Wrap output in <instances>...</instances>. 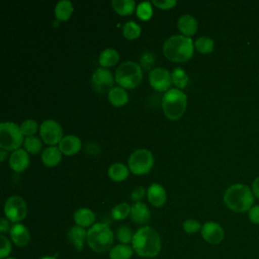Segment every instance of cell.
I'll return each instance as SVG.
<instances>
[{"label":"cell","mask_w":259,"mask_h":259,"mask_svg":"<svg viewBox=\"0 0 259 259\" xmlns=\"http://www.w3.org/2000/svg\"><path fill=\"white\" fill-rule=\"evenodd\" d=\"M132 247L141 257H156L161 251L160 235L155 229L149 226L142 227L134 234Z\"/></svg>","instance_id":"cell-1"},{"label":"cell","mask_w":259,"mask_h":259,"mask_svg":"<svg viewBox=\"0 0 259 259\" xmlns=\"http://www.w3.org/2000/svg\"><path fill=\"white\" fill-rule=\"evenodd\" d=\"M254 195L250 187L242 183L229 186L224 193V202L235 212H246L253 206Z\"/></svg>","instance_id":"cell-2"},{"label":"cell","mask_w":259,"mask_h":259,"mask_svg":"<svg viewBox=\"0 0 259 259\" xmlns=\"http://www.w3.org/2000/svg\"><path fill=\"white\" fill-rule=\"evenodd\" d=\"M164 56L173 62H185L192 57L193 41L183 34L168 37L163 45Z\"/></svg>","instance_id":"cell-3"},{"label":"cell","mask_w":259,"mask_h":259,"mask_svg":"<svg viewBox=\"0 0 259 259\" xmlns=\"http://www.w3.org/2000/svg\"><path fill=\"white\" fill-rule=\"evenodd\" d=\"M87 244L96 253L110 251L113 244V232L107 224L95 223L87 231Z\"/></svg>","instance_id":"cell-4"},{"label":"cell","mask_w":259,"mask_h":259,"mask_svg":"<svg viewBox=\"0 0 259 259\" xmlns=\"http://www.w3.org/2000/svg\"><path fill=\"white\" fill-rule=\"evenodd\" d=\"M187 105V97L178 88H172L165 92L162 99V108L165 115L172 120L180 118Z\"/></svg>","instance_id":"cell-5"},{"label":"cell","mask_w":259,"mask_h":259,"mask_svg":"<svg viewBox=\"0 0 259 259\" xmlns=\"http://www.w3.org/2000/svg\"><path fill=\"white\" fill-rule=\"evenodd\" d=\"M143 78V72L140 65L133 61L121 63L115 71V81L122 88L133 89L137 87Z\"/></svg>","instance_id":"cell-6"},{"label":"cell","mask_w":259,"mask_h":259,"mask_svg":"<svg viewBox=\"0 0 259 259\" xmlns=\"http://www.w3.org/2000/svg\"><path fill=\"white\" fill-rule=\"evenodd\" d=\"M20 126L12 121H3L0 124V148L6 151L17 150L23 143Z\"/></svg>","instance_id":"cell-7"},{"label":"cell","mask_w":259,"mask_h":259,"mask_svg":"<svg viewBox=\"0 0 259 259\" xmlns=\"http://www.w3.org/2000/svg\"><path fill=\"white\" fill-rule=\"evenodd\" d=\"M128 169L138 175L148 173L154 165L153 154L147 149H138L128 157Z\"/></svg>","instance_id":"cell-8"},{"label":"cell","mask_w":259,"mask_h":259,"mask_svg":"<svg viewBox=\"0 0 259 259\" xmlns=\"http://www.w3.org/2000/svg\"><path fill=\"white\" fill-rule=\"evenodd\" d=\"M4 212L7 220L12 223L16 224L22 221L27 213V205L25 200L18 195L8 197L4 204Z\"/></svg>","instance_id":"cell-9"},{"label":"cell","mask_w":259,"mask_h":259,"mask_svg":"<svg viewBox=\"0 0 259 259\" xmlns=\"http://www.w3.org/2000/svg\"><path fill=\"white\" fill-rule=\"evenodd\" d=\"M39 134L42 141L48 145H56L63 139V130L59 122L54 119H46L40 123Z\"/></svg>","instance_id":"cell-10"},{"label":"cell","mask_w":259,"mask_h":259,"mask_svg":"<svg viewBox=\"0 0 259 259\" xmlns=\"http://www.w3.org/2000/svg\"><path fill=\"white\" fill-rule=\"evenodd\" d=\"M91 83L94 91L98 93L109 92L113 85V76L108 69L100 67L94 71Z\"/></svg>","instance_id":"cell-11"},{"label":"cell","mask_w":259,"mask_h":259,"mask_svg":"<svg viewBox=\"0 0 259 259\" xmlns=\"http://www.w3.org/2000/svg\"><path fill=\"white\" fill-rule=\"evenodd\" d=\"M149 82L157 91H168L172 83L171 74L165 68H154L149 73Z\"/></svg>","instance_id":"cell-12"},{"label":"cell","mask_w":259,"mask_h":259,"mask_svg":"<svg viewBox=\"0 0 259 259\" xmlns=\"http://www.w3.org/2000/svg\"><path fill=\"white\" fill-rule=\"evenodd\" d=\"M202 238L209 244L218 245L225 237V232L222 226L215 222H206L202 225L200 230Z\"/></svg>","instance_id":"cell-13"},{"label":"cell","mask_w":259,"mask_h":259,"mask_svg":"<svg viewBox=\"0 0 259 259\" xmlns=\"http://www.w3.org/2000/svg\"><path fill=\"white\" fill-rule=\"evenodd\" d=\"M9 234L12 242L18 247H25L29 243L30 234L27 228L22 224H14L11 227Z\"/></svg>","instance_id":"cell-14"},{"label":"cell","mask_w":259,"mask_h":259,"mask_svg":"<svg viewBox=\"0 0 259 259\" xmlns=\"http://www.w3.org/2000/svg\"><path fill=\"white\" fill-rule=\"evenodd\" d=\"M29 164V157L24 149L13 151L9 157V165L15 172H22Z\"/></svg>","instance_id":"cell-15"},{"label":"cell","mask_w":259,"mask_h":259,"mask_svg":"<svg viewBox=\"0 0 259 259\" xmlns=\"http://www.w3.org/2000/svg\"><path fill=\"white\" fill-rule=\"evenodd\" d=\"M68 240L77 251H81L87 242V231L80 226H73L68 231Z\"/></svg>","instance_id":"cell-16"},{"label":"cell","mask_w":259,"mask_h":259,"mask_svg":"<svg viewBox=\"0 0 259 259\" xmlns=\"http://www.w3.org/2000/svg\"><path fill=\"white\" fill-rule=\"evenodd\" d=\"M147 197L152 205L160 207L166 201V191L161 184L152 183L147 189Z\"/></svg>","instance_id":"cell-17"},{"label":"cell","mask_w":259,"mask_h":259,"mask_svg":"<svg viewBox=\"0 0 259 259\" xmlns=\"http://www.w3.org/2000/svg\"><path fill=\"white\" fill-rule=\"evenodd\" d=\"M59 149L67 156L74 155L81 149V141L75 135H67L60 141Z\"/></svg>","instance_id":"cell-18"},{"label":"cell","mask_w":259,"mask_h":259,"mask_svg":"<svg viewBox=\"0 0 259 259\" xmlns=\"http://www.w3.org/2000/svg\"><path fill=\"white\" fill-rule=\"evenodd\" d=\"M177 27L183 33V35L189 37L190 35H192L196 32L198 24H197V21L194 18V16L186 13V14H182L178 18Z\"/></svg>","instance_id":"cell-19"},{"label":"cell","mask_w":259,"mask_h":259,"mask_svg":"<svg viewBox=\"0 0 259 259\" xmlns=\"http://www.w3.org/2000/svg\"><path fill=\"white\" fill-rule=\"evenodd\" d=\"M130 215L134 223L139 225H144L150 220L151 213H150L149 207L145 203L138 201L132 205Z\"/></svg>","instance_id":"cell-20"},{"label":"cell","mask_w":259,"mask_h":259,"mask_svg":"<svg viewBox=\"0 0 259 259\" xmlns=\"http://www.w3.org/2000/svg\"><path fill=\"white\" fill-rule=\"evenodd\" d=\"M74 221L77 226L82 228L92 227L95 221L94 212L87 207H80L74 212Z\"/></svg>","instance_id":"cell-21"},{"label":"cell","mask_w":259,"mask_h":259,"mask_svg":"<svg viewBox=\"0 0 259 259\" xmlns=\"http://www.w3.org/2000/svg\"><path fill=\"white\" fill-rule=\"evenodd\" d=\"M62 159V152L55 146L47 147L41 153V161L48 167H54L60 163Z\"/></svg>","instance_id":"cell-22"},{"label":"cell","mask_w":259,"mask_h":259,"mask_svg":"<svg viewBox=\"0 0 259 259\" xmlns=\"http://www.w3.org/2000/svg\"><path fill=\"white\" fill-rule=\"evenodd\" d=\"M108 99L110 103L116 107L124 105L128 101L127 92L120 86L112 87L108 92Z\"/></svg>","instance_id":"cell-23"},{"label":"cell","mask_w":259,"mask_h":259,"mask_svg":"<svg viewBox=\"0 0 259 259\" xmlns=\"http://www.w3.org/2000/svg\"><path fill=\"white\" fill-rule=\"evenodd\" d=\"M119 60V55L117 53L116 50L112 49V48H107L105 50H103L98 58V62L99 64L103 67H111L113 65H115Z\"/></svg>","instance_id":"cell-24"},{"label":"cell","mask_w":259,"mask_h":259,"mask_svg":"<svg viewBox=\"0 0 259 259\" xmlns=\"http://www.w3.org/2000/svg\"><path fill=\"white\" fill-rule=\"evenodd\" d=\"M128 168L122 163H113L108 168V176L113 181H123L128 176Z\"/></svg>","instance_id":"cell-25"},{"label":"cell","mask_w":259,"mask_h":259,"mask_svg":"<svg viewBox=\"0 0 259 259\" xmlns=\"http://www.w3.org/2000/svg\"><path fill=\"white\" fill-rule=\"evenodd\" d=\"M134 254V249L130 245L118 244L109 251L110 259H130Z\"/></svg>","instance_id":"cell-26"},{"label":"cell","mask_w":259,"mask_h":259,"mask_svg":"<svg viewBox=\"0 0 259 259\" xmlns=\"http://www.w3.org/2000/svg\"><path fill=\"white\" fill-rule=\"evenodd\" d=\"M73 12L72 2L69 0H61L55 6V15L59 20H67Z\"/></svg>","instance_id":"cell-27"},{"label":"cell","mask_w":259,"mask_h":259,"mask_svg":"<svg viewBox=\"0 0 259 259\" xmlns=\"http://www.w3.org/2000/svg\"><path fill=\"white\" fill-rule=\"evenodd\" d=\"M112 8L120 15L131 14L136 8V2L134 0H112Z\"/></svg>","instance_id":"cell-28"},{"label":"cell","mask_w":259,"mask_h":259,"mask_svg":"<svg viewBox=\"0 0 259 259\" xmlns=\"http://www.w3.org/2000/svg\"><path fill=\"white\" fill-rule=\"evenodd\" d=\"M132 205L126 202H120L111 209V215L116 221H121L131 214Z\"/></svg>","instance_id":"cell-29"},{"label":"cell","mask_w":259,"mask_h":259,"mask_svg":"<svg viewBox=\"0 0 259 259\" xmlns=\"http://www.w3.org/2000/svg\"><path fill=\"white\" fill-rule=\"evenodd\" d=\"M171 78H172V82L179 89H182L187 85L188 76L182 68H179V67L175 68L171 73Z\"/></svg>","instance_id":"cell-30"},{"label":"cell","mask_w":259,"mask_h":259,"mask_svg":"<svg viewBox=\"0 0 259 259\" xmlns=\"http://www.w3.org/2000/svg\"><path fill=\"white\" fill-rule=\"evenodd\" d=\"M122 33L127 39H135L141 34V26L135 21L130 20L122 26Z\"/></svg>","instance_id":"cell-31"},{"label":"cell","mask_w":259,"mask_h":259,"mask_svg":"<svg viewBox=\"0 0 259 259\" xmlns=\"http://www.w3.org/2000/svg\"><path fill=\"white\" fill-rule=\"evenodd\" d=\"M213 40L208 36H200L194 41L195 49L201 54L211 53L213 50Z\"/></svg>","instance_id":"cell-32"},{"label":"cell","mask_w":259,"mask_h":259,"mask_svg":"<svg viewBox=\"0 0 259 259\" xmlns=\"http://www.w3.org/2000/svg\"><path fill=\"white\" fill-rule=\"evenodd\" d=\"M24 150L26 152H29L30 154H37L40 149H41V142L39 140V138L35 137V136H29V137H26L24 139Z\"/></svg>","instance_id":"cell-33"},{"label":"cell","mask_w":259,"mask_h":259,"mask_svg":"<svg viewBox=\"0 0 259 259\" xmlns=\"http://www.w3.org/2000/svg\"><path fill=\"white\" fill-rule=\"evenodd\" d=\"M116 236H117V239L120 242V244H125V245H127L128 243H132L133 238H134V234H133L131 228L125 225H122L117 229Z\"/></svg>","instance_id":"cell-34"},{"label":"cell","mask_w":259,"mask_h":259,"mask_svg":"<svg viewBox=\"0 0 259 259\" xmlns=\"http://www.w3.org/2000/svg\"><path fill=\"white\" fill-rule=\"evenodd\" d=\"M153 14L152 5L149 1L141 2L137 7V15L142 20H148Z\"/></svg>","instance_id":"cell-35"},{"label":"cell","mask_w":259,"mask_h":259,"mask_svg":"<svg viewBox=\"0 0 259 259\" xmlns=\"http://www.w3.org/2000/svg\"><path fill=\"white\" fill-rule=\"evenodd\" d=\"M19 126L22 135H25L26 137L32 136L37 131V123L34 119H26L22 121Z\"/></svg>","instance_id":"cell-36"},{"label":"cell","mask_w":259,"mask_h":259,"mask_svg":"<svg viewBox=\"0 0 259 259\" xmlns=\"http://www.w3.org/2000/svg\"><path fill=\"white\" fill-rule=\"evenodd\" d=\"M11 250L12 246L8 238H6L4 235H0V258H8V255L11 253Z\"/></svg>","instance_id":"cell-37"},{"label":"cell","mask_w":259,"mask_h":259,"mask_svg":"<svg viewBox=\"0 0 259 259\" xmlns=\"http://www.w3.org/2000/svg\"><path fill=\"white\" fill-rule=\"evenodd\" d=\"M182 227H183V230L185 233L193 234V233H196L199 230H201L202 226L200 225V223L198 221H196L194 219H189V220H186L183 222Z\"/></svg>","instance_id":"cell-38"},{"label":"cell","mask_w":259,"mask_h":259,"mask_svg":"<svg viewBox=\"0 0 259 259\" xmlns=\"http://www.w3.org/2000/svg\"><path fill=\"white\" fill-rule=\"evenodd\" d=\"M154 63H155V58H154L153 54H151L150 52H146V53H144L142 55V57H141V65H142V67L144 69H146V70L150 69L153 66Z\"/></svg>","instance_id":"cell-39"},{"label":"cell","mask_w":259,"mask_h":259,"mask_svg":"<svg viewBox=\"0 0 259 259\" xmlns=\"http://www.w3.org/2000/svg\"><path fill=\"white\" fill-rule=\"evenodd\" d=\"M146 193V189L143 186H137L133 189L132 193H131V199L135 202L141 201V199L145 196Z\"/></svg>","instance_id":"cell-40"},{"label":"cell","mask_w":259,"mask_h":259,"mask_svg":"<svg viewBox=\"0 0 259 259\" xmlns=\"http://www.w3.org/2000/svg\"><path fill=\"white\" fill-rule=\"evenodd\" d=\"M152 3L160 9H169L176 5L175 0H153Z\"/></svg>","instance_id":"cell-41"},{"label":"cell","mask_w":259,"mask_h":259,"mask_svg":"<svg viewBox=\"0 0 259 259\" xmlns=\"http://www.w3.org/2000/svg\"><path fill=\"white\" fill-rule=\"evenodd\" d=\"M248 218L251 223L259 225V205H253L248 211Z\"/></svg>","instance_id":"cell-42"},{"label":"cell","mask_w":259,"mask_h":259,"mask_svg":"<svg viewBox=\"0 0 259 259\" xmlns=\"http://www.w3.org/2000/svg\"><path fill=\"white\" fill-rule=\"evenodd\" d=\"M10 227H9V222H8V220L7 219H5V218H2L1 220H0V232H1V234L3 235V234H5V233H7V232H10Z\"/></svg>","instance_id":"cell-43"},{"label":"cell","mask_w":259,"mask_h":259,"mask_svg":"<svg viewBox=\"0 0 259 259\" xmlns=\"http://www.w3.org/2000/svg\"><path fill=\"white\" fill-rule=\"evenodd\" d=\"M251 190L253 192V195L259 199V176L256 177L252 183Z\"/></svg>","instance_id":"cell-44"},{"label":"cell","mask_w":259,"mask_h":259,"mask_svg":"<svg viewBox=\"0 0 259 259\" xmlns=\"http://www.w3.org/2000/svg\"><path fill=\"white\" fill-rule=\"evenodd\" d=\"M5 157H6V150L1 149V150H0V161L3 162L4 159H5Z\"/></svg>","instance_id":"cell-45"},{"label":"cell","mask_w":259,"mask_h":259,"mask_svg":"<svg viewBox=\"0 0 259 259\" xmlns=\"http://www.w3.org/2000/svg\"><path fill=\"white\" fill-rule=\"evenodd\" d=\"M40 259H57L56 256H45V257H41Z\"/></svg>","instance_id":"cell-46"},{"label":"cell","mask_w":259,"mask_h":259,"mask_svg":"<svg viewBox=\"0 0 259 259\" xmlns=\"http://www.w3.org/2000/svg\"><path fill=\"white\" fill-rule=\"evenodd\" d=\"M6 259H15V258H13V257H8V258H6Z\"/></svg>","instance_id":"cell-47"}]
</instances>
